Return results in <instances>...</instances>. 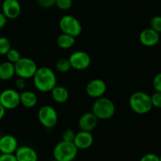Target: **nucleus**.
Segmentation results:
<instances>
[{
  "label": "nucleus",
  "instance_id": "obj_1",
  "mask_svg": "<svg viewBox=\"0 0 161 161\" xmlns=\"http://www.w3.org/2000/svg\"><path fill=\"white\" fill-rule=\"evenodd\" d=\"M32 78L35 86L40 92H49L57 85L56 75L48 67L38 68Z\"/></svg>",
  "mask_w": 161,
  "mask_h": 161
},
{
  "label": "nucleus",
  "instance_id": "obj_2",
  "mask_svg": "<svg viewBox=\"0 0 161 161\" xmlns=\"http://www.w3.org/2000/svg\"><path fill=\"white\" fill-rule=\"evenodd\" d=\"M129 105L135 113L144 115L149 113L153 108L151 96L142 91L133 93L129 98Z\"/></svg>",
  "mask_w": 161,
  "mask_h": 161
},
{
  "label": "nucleus",
  "instance_id": "obj_3",
  "mask_svg": "<svg viewBox=\"0 0 161 161\" xmlns=\"http://www.w3.org/2000/svg\"><path fill=\"white\" fill-rule=\"evenodd\" d=\"M116 107L111 99L101 97L96 98L92 105V113L98 119L106 120L114 116Z\"/></svg>",
  "mask_w": 161,
  "mask_h": 161
},
{
  "label": "nucleus",
  "instance_id": "obj_4",
  "mask_svg": "<svg viewBox=\"0 0 161 161\" xmlns=\"http://www.w3.org/2000/svg\"><path fill=\"white\" fill-rule=\"evenodd\" d=\"M78 150L73 142L62 140L53 148V159L58 161H73L78 154Z\"/></svg>",
  "mask_w": 161,
  "mask_h": 161
},
{
  "label": "nucleus",
  "instance_id": "obj_5",
  "mask_svg": "<svg viewBox=\"0 0 161 161\" xmlns=\"http://www.w3.org/2000/svg\"><path fill=\"white\" fill-rule=\"evenodd\" d=\"M14 68L16 75L24 80L32 78L38 69L36 61L29 58H20L14 63Z\"/></svg>",
  "mask_w": 161,
  "mask_h": 161
},
{
  "label": "nucleus",
  "instance_id": "obj_6",
  "mask_svg": "<svg viewBox=\"0 0 161 161\" xmlns=\"http://www.w3.org/2000/svg\"><path fill=\"white\" fill-rule=\"evenodd\" d=\"M59 28L62 33L76 38L82 33V25L78 19L72 15H64L60 19Z\"/></svg>",
  "mask_w": 161,
  "mask_h": 161
},
{
  "label": "nucleus",
  "instance_id": "obj_7",
  "mask_svg": "<svg viewBox=\"0 0 161 161\" xmlns=\"http://www.w3.org/2000/svg\"><path fill=\"white\" fill-rule=\"evenodd\" d=\"M38 119L41 125L46 128H52L57 125L58 120V113L53 107L45 105L38 112Z\"/></svg>",
  "mask_w": 161,
  "mask_h": 161
},
{
  "label": "nucleus",
  "instance_id": "obj_8",
  "mask_svg": "<svg viewBox=\"0 0 161 161\" xmlns=\"http://www.w3.org/2000/svg\"><path fill=\"white\" fill-rule=\"evenodd\" d=\"M72 69L83 71L91 65V58L86 52L78 50L70 55L69 58Z\"/></svg>",
  "mask_w": 161,
  "mask_h": 161
},
{
  "label": "nucleus",
  "instance_id": "obj_9",
  "mask_svg": "<svg viewBox=\"0 0 161 161\" xmlns=\"http://www.w3.org/2000/svg\"><path fill=\"white\" fill-rule=\"evenodd\" d=\"M0 104L6 109H14L20 104V94L14 89H6L0 93Z\"/></svg>",
  "mask_w": 161,
  "mask_h": 161
},
{
  "label": "nucleus",
  "instance_id": "obj_10",
  "mask_svg": "<svg viewBox=\"0 0 161 161\" xmlns=\"http://www.w3.org/2000/svg\"><path fill=\"white\" fill-rule=\"evenodd\" d=\"M106 83L101 79H94L91 80L86 86V94L92 98H98L102 97L106 92Z\"/></svg>",
  "mask_w": 161,
  "mask_h": 161
},
{
  "label": "nucleus",
  "instance_id": "obj_11",
  "mask_svg": "<svg viewBox=\"0 0 161 161\" xmlns=\"http://www.w3.org/2000/svg\"><path fill=\"white\" fill-rule=\"evenodd\" d=\"M2 12L7 19L14 20L20 16L21 6L18 0H4L2 3Z\"/></svg>",
  "mask_w": 161,
  "mask_h": 161
},
{
  "label": "nucleus",
  "instance_id": "obj_12",
  "mask_svg": "<svg viewBox=\"0 0 161 161\" xmlns=\"http://www.w3.org/2000/svg\"><path fill=\"white\" fill-rule=\"evenodd\" d=\"M160 40V33L151 28H145L140 32L139 41L143 46L152 47L157 45Z\"/></svg>",
  "mask_w": 161,
  "mask_h": 161
},
{
  "label": "nucleus",
  "instance_id": "obj_13",
  "mask_svg": "<svg viewBox=\"0 0 161 161\" xmlns=\"http://www.w3.org/2000/svg\"><path fill=\"white\" fill-rule=\"evenodd\" d=\"M18 148L17 138L11 135L0 137V152L5 154H14Z\"/></svg>",
  "mask_w": 161,
  "mask_h": 161
},
{
  "label": "nucleus",
  "instance_id": "obj_14",
  "mask_svg": "<svg viewBox=\"0 0 161 161\" xmlns=\"http://www.w3.org/2000/svg\"><path fill=\"white\" fill-rule=\"evenodd\" d=\"M73 143L78 149H87L91 148L94 143V136L91 132L80 130L75 134Z\"/></svg>",
  "mask_w": 161,
  "mask_h": 161
},
{
  "label": "nucleus",
  "instance_id": "obj_15",
  "mask_svg": "<svg viewBox=\"0 0 161 161\" xmlns=\"http://www.w3.org/2000/svg\"><path fill=\"white\" fill-rule=\"evenodd\" d=\"M98 119L95 115L91 113H86L80 116L78 122V126L81 130L91 132L97 127Z\"/></svg>",
  "mask_w": 161,
  "mask_h": 161
},
{
  "label": "nucleus",
  "instance_id": "obj_16",
  "mask_svg": "<svg viewBox=\"0 0 161 161\" xmlns=\"http://www.w3.org/2000/svg\"><path fill=\"white\" fill-rule=\"evenodd\" d=\"M17 161H38V154L34 149L28 146L17 148L14 153Z\"/></svg>",
  "mask_w": 161,
  "mask_h": 161
},
{
  "label": "nucleus",
  "instance_id": "obj_17",
  "mask_svg": "<svg viewBox=\"0 0 161 161\" xmlns=\"http://www.w3.org/2000/svg\"><path fill=\"white\" fill-rule=\"evenodd\" d=\"M50 92H51L52 99L57 103H64L67 102L69 97V91L62 86H57L56 85L50 91Z\"/></svg>",
  "mask_w": 161,
  "mask_h": 161
},
{
  "label": "nucleus",
  "instance_id": "obj_18",
  "mask_svg": "<svg viewBox=\"0 0 161 161\" xmlns=\"http://www.w3.org/2000/svg\"><path fill=\"white\" fill-rule=\"evenodd\" d=\"M20 102L26 108H33L37 104L38 97L33 91H25L20 94Z\"/></svg>",
  "mask_w": 161,
  "mask_h": 161
},
{
  "label": "nucleus",
  "instance_id": "obj_19",
  "mask_svg": "<svg viewBox=\"0 0 161 161\" xmlns=\"http://www.w3.org/2000/svg\"><path fill=\"white\" fill-rule=\"evenodd\" d=\"M16 75L14 63L4 61L0 64V80H9Z\"/></svg>",
  "mask_w": 161,
  "mask_h": 161
},
{
  "label": "nucleus",
  "instance_id": "obj_20",
  "mask_svg": "<svg viewBox=\"0 0 161 161\" xmlns=\"http://www.w3.org/2000/svg\"><path fill=\"white\" fill-rule=\"evenodd\" d=\"M75 42V38L70 35L65 34V33H62L60 35L57 39V43H58V47L64 50H67V49L73 47Z\"/></svg>",
  "mask_w": 161,
  "mask_h": 161
},
{
  "label": "nucleus",
  "instance_id": "obj_21",
  "mask_svg": "<svg viewBox=\"0 0 161 161\" xmlns=\"http://www.w3.org/2000/svg\"><path fill=\"white\" fill-rule=\"evenodd\" d=\"M71 69L70 61L67 58H61L56 62V69L61 73L69 72Z\"/></svg>",
  "mask_w": 161,
  "mask_h": 161
},
{
  "label": "nucleus",
  "instance_id": "obj_22",
  "mask_svg": "<svg viewBox=\"0 0 161 161\" xmlns=\"http://www.w3.org/2000/svg\"><path fill=\"white\" fill-rule=\"evenodd\" d=\"M11 49V43L6 37H0V55H6Z\"/></svg>",
  "mask_w": 161,
  "mask_h": 161
},
{
  "label": "nucleus",
  "instance_id": "obj_23",
  "mask_svg": "<svg viewBox=\"0 0 161 161\" xmlns=\"http://www.w3.org/2000/svg\"><path fill=\"white\" fill-rule=\"evenodd\" d=\"M6 56V58H7V61L11 63H14V64L17 62V61L21 58V57H20V52L17 50H16V49L13 48H11L10 50L7 52Z\"/></svg>",
  "mask_w": 161,
  "mask_h": 161
},
{
  "label": "nucleus",
  "instance_id": "obj_24",
  "mask_svg": "<svg viewBox=\"0 0 161 161\" xmlns=\"http://www.w3.org/2000/svg\"><path fill=\"white\" fill-rule=\"evenodd\" d=\"M150 28L161 33V16H154L150 20Z\"/></svg>",
  "mask_w": 161,
  "mask_h": 161
},
{
  "label": "nucleus",
  "instance_id": "obj_25",
  "mask_svg": "<svg viewBox=\"0 0 161 161\" xmlns=\"http://www.w3.org/2000/svg\"><path fill=\"white\" fill-rule=\"evenodd\" d=\"M73 1L72 0H56L55 6L62 10H68L72 6Z\"/></svg>",
  "mask_w": 161,
  "mask_h": 161
},
{
  "label": "nucleus",
  "instance_id": "obj_26",
  "mask_svg": "<svg viewBox=\"0 0 161 161\" xmlns=\"http://www.w3.org/2000/svg\"><path fill=\"white\" fill-rule=\"evenodd\" d=\"M75 133L72 129H66L62 134V140L65 142H73L75 139Z\"/></svg>",
  "mask_w": 161,
  "mask_h": 161
},
{
  "label": "nucleus",
  "instance_id": "obj_27",
  "mask_svg": "<svg viewBox=\"0 0 161 161\" xmlns=\"http://www.w3.org/2000/svg\"><path fill=\"white\" fill-rule=\"evenodd\" d=\"M151 101H152L153 106L156 107V108H161V92L156 91L151 96Z\"/></svg>",
  "mask_w": 161,
  "mask_h": 161
},
{
  "label": "nucleus",
  "instance_id": "obj_28",
  "mask_svg": "<svg viewBox=\"0 0 161 161\" xmlns=\"http://www.w3.org/2000/svg\"><path fill=\"white\" fill-rule=\"evenodd\" d=\"M153 86L154 90L158 92H161V72L157 74L153 80Z\"/></svg>",
  "mask_w": 161,
  "mask_h": 161
},
{
  "label": "nucleus",
  "instance_id": "obj_29",
  "mask_svg": "<svg viewBox=\"0 0 161 161\" xmlns=\"http://www.w3.org/2000/svg\"><path fill=\"white\" fill-rule=\"evenodd\" d=\"M39 6L42 8H50L55 6L56 0H36Z\"/></svg>",
  "mask_w": 161,
  "mask_h": 161
},
{
  "label": "nucleus",
  "instance_id": "obj_30",
  "mask_svg": "<svg viewBox=\"0 0 161 161\" xmlns=\"http://www.w3.org/2000/svg\"><path fill=\"white\" fill-rule=\"evenodd\" d=\"M140 161H159V157L155 153H146L140 159Z\"/></svg>",
  "mask_w": 161,
  "mask_h": 161
},
{
  "label": "nucleus",
  "instance_id": "obj_31",
  "mask_svg": "<svg viewBox=\"0 0 161 161\" xmlns=\"http://www.w3.org/2000/svg\"><path fill=\"white\" fill-rule=\"evenodd\" d=\"M0 161H17L14 154L2 153L0 155Z\"/></svg>",
  "mask_w": 161,
  "mask_h": 161
},
{
  "label": "nucleus",
  "instance_id": "obj_32",
  "mask_svg": "<svg viewBox=\"0 0 161 161\" xmlns=\"http://www.w3.org/2000/svg\"><path fill=\"white\" fill-rule=\"evenodd\" d=\"M15 86L20 90L25 89V86H26V84H25V80L19 77L18 79H17V80H15Z\"/></svg>",
  "mask_w": 161,
  "mask_h": 161
},
{
  "label": "nucleus",
  "instance_id": "obj_33",
  "mask_svg": "<svg viewBox=\"0 0 161 161\" xmlns=\"http://www.w3.org/2000/svg\"><path fill=\"white\" fill-rule=\"evenodd\" d=\"M7 20L6 16L3 14V12H0V29L4 28L7 23Z\"/></svg>",
  "mask_w": 161,
  "mask_h": 161
},
{
  "label": "nucleus",
  "instance_id": "obj_34",
  "mask_svg": "<svg viewBox=\"0 0 161 161\" xmlns=\"http://www.w3.org/2000/svg\"><path fill=\"white\" fill-rule=\"evenodd\" d=\"M5 115H6V108L0 104V120L4 118Z\"/></svg>",
  "mask_w": 161,
  "mask_h": 161
},
{
  "label": "nucleus",
  "instance_id": "obj_35",
  "mask_svg": "<svg viewBox=\"0 0 161 161\" xmlns=\"http://www.w3.org/2000/svg\"><path fill=\"white\" fill-rule=\"evenodd\" d=\"M159 161H161V155L159 157Z\"/></svg>",
  "mask_w": 161,
  "mask_h": 161
},
{
  "label": "nucleus",
  "instance_id": "obj_36",
  "mask_svg": "<svg viewBox=\"0 0 161 161\" xmlns=\"http://www.w3.org/2000/svg\"><path fill=\"white\" fill-rule=\"evenodd\" d=\"M1 7H2V3L1 1H0V9H1Z\"/></svg>",
  "mask_w": 161,
  "mask_h": 161
},
{
  "label": "nucleus",
  "instance_id": "obj_37",
  "mask_svg": "<svg viewBox=\"0 0 161 161\" xmlns=\"http://www.w3.org/2000/svg\"><path fill=\"white\" fill-rule=\"evenodd\" d=\"M50 161H58V160H55V159H53V160H50Z\"/></svg>",
  "mask_w": 161,
  "mask_h": 161
},
{
  "label": "nucleus",
  "instance_id": "obj_38",
  "mask_svg": "<svg viewBox=\"0 0 161 161\" xmlns=\"http://www.w3.org/2000/svg\"><path fill=\"white\" fill-rule=\"evenodd\" d=\"M160 38H161V36H160Z\"/></svg>",
  "mask_w": 161,
  "mask_h": 161
}]
</instances>
